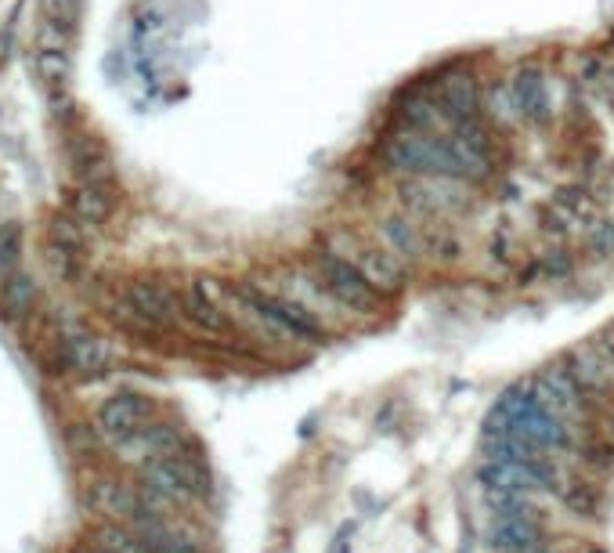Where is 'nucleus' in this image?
<instances>
[{"label": "nucleus", "mask_w": 614, "mask_h": 553, "mask_svg": "<svg viewBox=\"0 0 614 553\" xmlns=\"http://www.w3.org/2000/svg\"><path fill=\"white\" fill-rule=\"evenodd\" d=\"M387 163L398 170H409L416 178H441V181H481L488 178L492 160L484 134L474 123H459L456 138H430V134H398L387 145Z\"/></svg>", "instance_id": "obj_1"}, {"label": "nucleus", "mask_w": 614, "mask_h": 553, "mask_svg": "<svg viewBox=\"0 0 614 553\" xmlns=\"http://www.w3.org/2000/svg\"><path fill=\"white\" fill-rule=\"evenodd\" d=\"M484 438H513L539 452H557L571 445V427L560 423L557 416H550L531 398L528 384H517L495 402L488 423H484Z\"/></svg>", "instance_id": "obj_2"}, {"label": "nucleus", "mask_w": 614, "mask_h": 553, "mask_svg": "<svg viewBox=\"0 0 614 553\" xmlns=\"http://www.w3.org/2000/svg\"><path fill=\"white\" fill-rule=\"evenodd\" d=\"M141 489L152 492L156 499L170 503H196L210 492V478L203 463L188 452H170V456H149L141 460Z\"/></svg>", "instance_id": "obj_3"}, {"label": "nucleus", "mask_w": 614, "mask_h": 553, "mask_svg": "<svg viewBox=\"0 0 614 553\" xmlns=\"http://www.w3.org/2000/svg\"><path fill=\"white\" fill-rule=\"evenodd\" d=\"M232 297L239 301L253 319L268 322L275 333H286L293 340H307V344H322L326 340V326L297 301L275 297V293H264V290H246V286L232 290Z\"/></svg>", "instance_id": "obj_4"}, {"label": "nucleus", "mask_w": 614, "mask_h": 553, "mask_svg": "<svg viewBox=\"0 0 614 553\" xmlns=\"http://www.w3.org/2000/svg\"><path fill=\"white\" fill-rule=\"evenodd\" d=\"M481 485L484 492H506V496H531L542 489H557V470L550 460H484L481 467Z\"/></svg>", "instance_id": "obj_5"}, {"label": "nucleus", "mask_w": 614, "mask_h": 553, "mask_svg": "<svg viewBox=\"0 0 614 553\" xmlns=\"http://www.w3.org/2000/svg\"><path fill=\"white\" fill-rule=\"evenodd\" d=\"M318 275H322V286L333 293V297L351 311L373 315L380 308V293L369 286V279L358 272V264L351 257L340 254H318Z\"/></svg>", "instance_id": "obj_6"}, {"label": "nucleus", "mask_w": 614, "mask_h": 553, "mask_svg": "<svg viewBox=\"0 0 614 553\" xmlns=\"http://www.w3.org/2000/svg\"><path fill=\"white\" fill-rule=\"evenodd\" d=\"M152 423V402L145 395L123 391L113 395L109 402L98 409V431L102 438H109L113 445H134Z\"/></svg>", "instance_id": "obj_7"}, {"label": "nucleus", "mask_w": 614, "mask_h": 553, "mask_svg": "<svg viewBox=\"0 0 614 553\" xmlns=\"http://www.w3.org/2000/svg\"><path fill=\"white\" fill-rule=\"evenodd\" d=\"M528 391L550 416H557L560 423H568V427L582 416V391H578V384L571 380V373L542 369L528 380Z\"/></svg>", "instance_id": "obj_8"}, {"label": "nucleus", "mask_w": 614, "mask_h": 553, "mask_svg": "<svg viewBox=\"0 0 614 553\" xmlns=\"http://www.w3.org/2000/svg\"><path fill=\"white\" fill-rule=\"evenodd\" d=\"M123 308L141 326H170L181 315V297H174V290H167L163 282L138 279L123 290Z\"/></svg>", "instance_id": "obj_9"}, {"label": "nucleus", "mask_w": 614, "mask_h": 553, "mask_svg": "<svg viewBox=\"0 0 614 553\" xmlns=\"http://www.w3.org/2000/svg\"><path fill=\"white\" fill-rule=\"evenodd\" d=\"M58 358H62L66 369H73L80 376H94V373H105L109 369V348H105V340H98L94 333L80 326H66L62 333H58Z\"/></svg>", "instance_id": "obj_10"}, {"label": "nucleus", "mask_w": 614, "mask_h": 553, "mask_svg": "<svg viewBox=\"0 0 614 553\" xmlns=\"http://www.w3.org/2000/svg\"><path fill=\"white\" fill-rule=\"evenodd\" d=\"M546 532H542L539 517L531 514L528 507L517 510V514H503L495 517L492 525V550L499 553H528V550H539Z\"/></svg>", "instance_id": "obj_11"}, {"label": "nucleus", "mask_w": 614, "mask_h": 553, "mask_svg": "<svg viewBox=\"0 0 614 553\" xmlns=\"http://www.w3.org/2000/svg\"><path fill=\"white\" fill-rule=\"evenodd\" d=\"M145 553H203L188 532H181L170 517H138L131 525Z\"/></svg>", "instance_id": "obj_12"}, {"label": "nucleus", "mask_w": 614, "mask_h": 553, "mask_svg": "<svg viewBox=\"0 0 614 553\" xmlns=\"http://www.w3.org/2000/svg\"><path fill=\"white\" fill-rule=\"evenodd\" d=\"M354 264H358V272L369 279V286L376 293H398L401 290L405 272H401V261L394 254L376 250V246H358V250H354Z\"/></svg>", "instance_id": "obj_13"}, {"label": "nucleus", "mask_w": 614, "mask_h": 553, "mask_svg": "<svg viewBox=\"0 0 614 553\" xmlns=\"http://www.w3.org/2000/svg\"><path fill=\"white\" fill-rule=\"evenodd\" d=\"M441 102H445V109L452 113L459 123H474V120H477L481 94H477L474 80H470V77H452V80H445Z\"/></svg>", "instance_id": "obj_14"}, {"label": "nucleus", "mask_w": 614, "mask_h": 553, "mask_svg": "<svg viewBox=\"0 0 614 553\" xmlns=\"http://www.w3.org/2000/svg\"><path fill=\"white\" fill-rule=\"evenodd\" d=\"M181 315H188L199 329H206V333H228V315H224L214 301L206 297L203 286H192L181 297Z\"/></svg>", "instance_id": "obj_15"}, {"label": "nucleus", "mask_w": 614, "mask_h": 553, "mask_svg": "<svg viewBox=\"0 0 614 553\" xmlns=\"http://www.w3.org/2000/svg\"><path fill=\"white\" fill-rule=\"evenodd\" d=\"M571 380L578 384V391H604L611 384V366L604 358H593V355H578L575 369H571Z\"/></svg>", "instance_id": "obj_16"}, {"label": "nucleus", "mask_w": 614, "mask_h": 553, "mask_svg": "<svg viewBox=\"0 0 614 553\" xmlns=\"http://www.w3.org/2000/svg\"><path fill=\"white\" fill-rule=\"evenodd\" d=\"M517 105H521V113L531 116V120L546 116V87H542V80L535 73L517 77Z\"/></svg>", "instance_id": "obj_17"}, {"label": "nucleus", "mask_w": 614, "mask_h": 553, "mask_svg": "<svg viewBox=\"0 0 614 553\" xmlns=\"http://www.w3.org/2000/svg\"><path fill=\"white\" fill-rule=\"evenodd\" d=\"M383 232H387V239H391V243L398 246V254H405V257H409V254H412V257L423 254V239H420V232L412 228L409 221L391 217V221H387V225H383Z\"/></svg>", "instance_id": "obj_18"}, {"label": "nucleus", "mask_w": 614, "mask_h": 553, "mask_svg": "<svg viewBox=\"0 0 614 553\" xmlns=\"http://www.w3.org/2000/svg\"><path fill=\"white\" fill-rule=\"evenodd\" d=\"M564 503H568V507H571L578 517H582V514H586V517H593L597 507H600L593 492L582 489V485H568V489H564Z\"/></svg>", "instance_id": "obj_19"}, {"label": "nucleus", "mask_w": 614, "mask_h": 553, "mask_svg": "<svg viewBox=\"0 0 614 553\" xmlns=\"http://www.w3.org/2000/svg\"><path fill=\"white\" fill-rule=\"evenodd\" d=\"M597 351H600V358H604L607 366L614 369V329H611V333H604V337L597 340Z\"/></svg>", "instance_id": "obj_20"}, {"label": "nucleus", "mask_w": 614, "mask_h": 553, "mask_svg": "<svg viewBox=\"0 0 614 553\" xmlns=\"http://www.w3.org/2000/svg\"><path fill=\"white\" fill-rule=\"evenodd\" d=\"M528 553H550L546 546H539V550H528Z\"/></svg>", "instance_id": "obj_21"}, {"label": "nucleus", "mask_w": 614, "mask_h": 553, "mask_svg": "<svg viewBox=\"0 0 614 553\" xmlns=\"http://www.w3.org/2000/svg\"><path fill=\"white\" fill-rule=\"evenodd\" d=\"M91 553H105V550H102V546H98V550H91Z\"/></svg>", "instance_id": "obj_22"}, {"label": "nucleus", "mask_w": 614, "mask_h": 553, "mask_svg": "<svg viewBox=\"0 0 614 553\" xmlns=\"http://www.w3.org/2000/svg\"><path fill=\"white\" fill-rule=\"evenodd\" d=\"M611 431H614V423H611Z\"/></svg>", "instance_id": "obj_23"}]
</instances>
